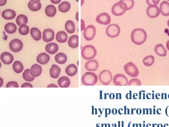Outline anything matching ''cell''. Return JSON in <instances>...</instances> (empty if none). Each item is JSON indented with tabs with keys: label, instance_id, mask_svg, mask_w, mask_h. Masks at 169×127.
Returning <instances> with one entry per match:
<instances>
[{
	"label": "cell",
	"instance_id": "1",
	"mask_svg": "<svg viewBox=\"0 0 169 127\" xmlns=\"http://www.w3.org/2000/svg\"><path fill=\"white\" fill-rule=\"evenodd\" d=\"M131 37L132 41L134 44L138 45H141L146 41L147 34L143 29H135L132 32Z\"/></svg>",
	"mask_w": 169,
	"mask_h": 127
},
{
	"label": "cell",
	"instance_id": "2",
	"mask_svg": "<svg viewBox=\"0 0 169 127\" xmlns=\"http://www.w3.org/2000/svg\"><path fill=\"white\" fill-rule=\"evenodd\" d=\"M98 78L96 74L93 72H87L83 75L81 82L83 85L87 86H93L96 85Z\"/></svg>",
	"mask_w": 169,
	"mask_h": 127
},
{
	"label": "cell",
	"instance_id": "3",
	"mask_svg": "<svg viewBox=\"0 0 169 127\" xmlns=\"http://www.w3.org/2000/svg\"><path fill=\"white\" fill-rule=\"evenodd\" d=\"M96 50L93 45H86L82 50V57L86 60H89L93 59L96 56Z\"/></svg>",
	"mask_w": 169,
	"mask_h": 127
},
{
	"label": "cell",
	"instance_id": "4",
	"mask_svg": "<svg viewBox=\"0 0 169 127\" xmlns=\"http://www.w3.org/2000/svg\"><path fill=\"white\" fill-rule=\"evenodd\" d=\"M124 70L130 77L136 78L139 75V71L137 66L132 62H128L124 66Z\"/></svg>",
	"mask_w": 169,
	"mask_h": 127
},
{
	"label": "cell",
	"instance_id": "5",
	"mask_svg": "<svg viewBox=\"0 0 169 127\" xmlns=\"http://www.w3.org/2000/svg\"><path fill=\"white\" fill-rule=\"evenodd\" d=\"M99 80L100 82L104 85H109L112 79V75L111 72L109 70H105L99 74Z\"/></svg>",
	"mask_w": 169,
	"mask_h": 127
},
{
	"label": "cell",
	"instance_id": "6",
	"mask_svg": "<svg viewBox=\"0 0 169 127\" xmlns=\"http://www.w3.org/2000/svg\"><path fill=\"white\" fill-rule=\"evenodd\" d=\"M120 33V28L116 24H112L109 25L106 29V33L108 37L115 38Z\"/></svg>",
	"mask_w": 169,
	"mask_h": 127
},
{
	"label": "cell",
	"instance_id": "7",
	"mask_svg": "<svg viewBox=\"0 0 169 127\" xmlns=\"http://www.w3.org/2000/svg\"><path fill=\"white\" fill-rule=\"evenodd\" d=\"M96 34V29L93 25H89L84 29L83 36L87 41L93 39Z\"/></svg>",
	"mask_w": 169,
	"mask_h": 127
},
{
	"label": "cell",
	"instance_id": "8",
	"mask_svg": "<svg viewBox=\"0 0 169 127\" xmlns=\"http://www.w3.org/2000/svg\"><path fill=\"white\" fill-rule=\"evenodd\" d=\"M113 82L117 86H126L128 85L127 78L123 74H118L114 75Z\"/></svg>",
	"mask_w": 169,
	"mask_h": 127
},
{
	"label": "cell",
	"instance_id": "9",
	"mask_svg": "<svg viewBox=\"0 0 169 127\" xmlns=\"http://www.w3.org/2000/svg\"><path fill=\"white\" fill-rule=\"evenodd\" d=\"M23 43L21 40L18 39H15L11 40L9 44V48L12 52L18 53L22 49Z\"/></svg>",
	"mask_w": 169,
	"mask_h": 127
},
{
	"label": "cell",
	"instance_id": "10",
	"mask_svg": "<svg viewBox=\"0 0 169 127\" xmlns=\"http://www.w3.org/2000/svg\"><path fill=\"white\" fill-rule=\"evenodd\" d=\"M96 21L100 25H108L111 22V17L107 13L103 12L97 15Z\"/></svg>",
	"mask_w": 169,
	"mask_h": 127
},
{
	"label": "cell",
	"instance_id": "11",
	"mask_svg": "<svg viewBox=\"0 0 169 127\" xmlns=\"http://www.w3.org/2000/svg\"><path fill=\"white\" fill-rule=\"evenodd\" d=\"M160 11L157 5H150L146 9V14L149 18H155L159 15Z\"/></svg>",
	"mask_w": 169,
	"mask_h": 127
},
{
	"label": "cell",
	"instance_id": "12",
	"mask_svg": "<svg viewBox=\"0 0 169 127\" xmlns=\"http://www.w3.org/2000/svg\"><path fill=\"white\" fill-rule=\"evenodd\" d=\"M54 32L51 29L47 28L44 30L43 32V40L45 42H49L53 41L54 38Z\"/></svg>",
	"mask_w": 169,
	"mask_h": 127
},
{
	"label": "cell",
	"instance_id": "13",
	"mask_svg": "<svg viewBox=\"0 0 169 127\" xmlns=\"http://www.w3.org/2000/svg\"><path fill=\"white\" fill-rule=\"evenodd\" d=\"M118 3L120 7L125 11L131 10L135 5L134 0H120Z\"/></svg>",
	"mask_w": 169,
	"mask_h": 127
},
{
	"label": "cell",
	"instance_id": "14",
	"mask_svg": "<svg viewBox=\"0 0 169 127\" xmlns=\"http://www.w3.org/2000/svg\"><path fill=\"white\" fill-rule=\"evenodd\" d=\"M1 60L4 64L10 65L14 61V56L9 52H4L2 53L1 56Z\"/></svg>",
	"mask_w": 169,
	"mask_h": 127
},
{
	"label": "cell",
	"instance_id": "15",
	"mask_svg": "<svg viewBox=\"0 0 169 127\" xmlns=\"http://www.w3.org/2000/svg\"><path fill=\"white\" fill-rule=\"evenodd\" d=\"M42 72V68L39 65L35 64L31 66L30 69V73L31 76L34 78L39 77Z\"/></svg>",
	"mask_w": 169,
	"mask_h": 127
},
{
	"label": "cell",
	"instance_id": "16",
	"mask_svg": "<svg viewBox=\"0 0 169 127\" xmlns=\"http://www.w3.org/2000/svg\"><path fill=\"white\" fill-rule=\"evenodd\" d=\"M99 62L96 60H91L86 62L85 68L89 72L96 71L99 68Z\"/></svg>",
	"mask_w": 169,
	"mask_h": 127
},
{
	"label": "cell",
	"instance_id": "17",
	"mask_svg": "<svg viewBox=\"0 0 169 127\" xmlns=\"http://www.w3.org/2000/svg\"><path fill=\"white\" fill-rule=\"evenodd\" d=\"M50 60V56L46 53H41L37 57L36 61L40 64L44 65L49 63Z\"/></svg>",
	"mask_w": 169,
	"mask_h": 127
},
{
	"label": "cell",
	"instance_id": "18",
	"mask_svg": "<svg viewBox=\"0 0 169 127\" xmlns=\"http://www.w3.org/2000/svg\"><path fill=\"white\" fill-rule=\"evenodd\" d=\"M16 14L15 11L11 9H7L3 12L2 16L5 20H11L16 17Z\"/></svg>",
	"mask_w": 169,
	"mask_h": 127
},
{
	"label": "cell",
	"instance_id": "19",
	"mask_svg": "<svg viewBox=\"0 0 169 127\" xmlns=\"http://www.w3.org/2000/svg\"><path fill=\"white\" fill-rule=\"evenodd\" d=\"M45 50L47 53L50 54H54L57 53L58 50V46L57 43L54 42L50 43L47 44L45 47Z\"/></svg>",
	"mask_w": 169,
	"mask_h": 127
},
{
	"label": "cell",
	"instance_id": "20",
	"mask_svg": "<svg viewBox=\"0 0 169 127\" xmlns=\"http://www.w3.org/2000/svg\"><path fill=\"white\" fill-rule=\"evenodd\" d=\"M60 72L61 69L56 64L53 65L50 70V77L53 79H57L60 76Z\"/></svg>",
	"mask_w": 169,
	"mask_h": 127
},
{
	"label": "cell",
	"instance_id": "21",
	"mask_svg": "<svg viewBox=\"0 0 169 127\" xmlns=\"http://www.w3.org/2000/svg\"><path fill=\"white\" fill-rule=\"evenodd\" d=\"M57 83L60 88H67L70 85V81L68 77L62 76L58 79Z\"/></svg>",
	"mask_w": 169,
	"mask_h": 127
},
{
	"label": "cell",
	"instance_id": "22",
	"mask_svg": "<svg viewBox=\"0 0 169 127\" xmlns=\"http://www.w3.org/2000/svg\"><path fill=\"white\" fill-rule=\"evenodd\" d=\"M111 12L115 16H121L125 13L126 11L123 10L118 4V2L115 3L111 8Z\"/></svg>",
	"mask_w": 169,
	"mask_h": 127
},
{
	"label": "cell",
	"instance_id": "23",
	"mask_svg": "<svg viewBox=\"0 0 169 127\" xmlns=\"http://www.w3.org/2000/svg\"><path fill=\"white\" fill-rule=\"evenodd\" d=\"M68 44L71 48H77L79 46V36L77 35H73L69 37Z\"/></svg>",
	"mask_w": 169,
	"mask_h": 127
},
{
	"label": "cell",
	"instance_id": "24",
	"mask_svg": "<svg viewBox=\"0 0 169 127\" xmlns=\"http://www.w3.org/2000/svg\"><path fill=\"white\" fill-rule=\"evenodd\" d=\"M160 11L162 15L165 17L169 15V3L166 1H163L160 5Z\"/></svg>",
	"mask_w": 169,
	"mask_h": 127
},
{
	"label": "cell",
	"instance_id": "25",
	"mask_svg": "<svg viewBox=\"0 0 169 127\" xmlns=\"http://www.w3.org/2000/svg\"><path fill=\"white\" fill-rule=\"evenodd\" d=\"M78 72V68L75 65L70 64L65 69V72L69 77L76 75Z\"/></svg>",
	"mask_w": 169,
	"mask_h": 127
},
{
	"label": "cell",
	"instance_id": "26",
	"mask_svg": "<svg viewBox=\"0 0 169 127\" xmlns=\"http://www.w3.org/2000/svg\"><path fill=\"white\" fill-rule=\"evenodd\" d=\"M56 38L58 42L63 43L67 41V34L64 31H60L56 34Z\"/></svg>",
	"mask_w": 169,
	"mask_h": 127
},
{
	"label": "cell",
	"instance_id": "27",
	"mask_svg": "<svg viewBox=\"0 0 169 127\" xmlns=\"http://www.w3.org/2000/svg\"><path fill=\"white\" fill-rule=\"evenodd\" d=\"M31 37L35 41H39L42 37V33L40 30L36 28H33L30 30Z\"/></svg>",
	"mask_w": 169,
	"mask_h": 127
},
{
	"label": "cell",
	"instance_id": "28",
	"mask_svg": "<svg viewBox=\"0 0 169 127\" xmlns=\"http://www.w3.org/2000/svg\"><path fill=\"white\" fill-rule=\"evenodd\" d=\"M154 51L157 55L160 57H165L167 55V50L162 44H159L156 46Z\"/></svg>",
	"mask_w": 169,
	"mask_h": 127
},
{
	"label": "cell",
	"instance_id": "29",
	"mask_svg": "<svg viewBox=\"0 0 169 127\" xmlns=\"http://www.w3.org/2000/svg\"><path fill=\"white\" fill-rule=\"evenodd\" d=\"M55 61L57 64H64L67 60V57L63 53H58L55 56Z\"/></svg>",
	"mask_w": 169,
	"mask_h": 127
},
{
	"label": "cell",
	"instance_id": "30",
	"mask_svg": "<svg viewBox=\"0 0 169 127\" xmlns=\"http://www.w3.org/2000/svg\"><path fill=\"white\" fill-rule=\"evenodd\" d=\"M45 14L47 17H54L57 14V8L53 5H48L45 8Z\"/></svg>",
	"mask_w": 169,
	"mask_h": 127
},
{
	"label": "cell",
	"instance_id": "31",
	"mask_svg": "<svg viewBox=\"0 0 169 127\" xmlns=\"http://www.w3.org/2000/svg\"><path fill=\"white\" fill-rule=\"evenodd\" d=\"M5 30L8 34L15 33L17 30V27L15 24L12 22H9L5 25Z\"/></svg>",
	"mask_w": 169,
	"mask_h": 127
},
{
	"label": "cell",
	"instance_id": "32",
	"mask_svg": "<svg viewBox=\"0 0 169 127\" xmlns=\"http://www.w3.org/2000/svg\"><path fill=\"white\" fill-rule=\"evenodd\" d=\"M65 29L68 33L72 34L75 31V25L73 21H67L65 24Z\"/></svg>",
	"mask_w": 169,
	"mask_h": 127
},
{
	"label": "cell",
	"instance_id": "33",
	"mask_svg": "<svg viewBox=\"0 0 169 127\" xmlns=\"http://www.w3.org/2000/svg\"><path fill=\"white\" fill-rule=\"evenodd\" d=\"M71 8V5L68 2H63L60 4L58 6V10L60 12H68L69 11Z\"/></svg>",
	"mask_w": 169,
	"mask_h": 127
},
{
	"label": "cell",
	"instance_id": "34",
	"mask_svg": "<svg viewBox=\"0 0 169 127\" xmlns=\"http://www.w3.org/2000/svg\"><path fill=\"white\" fill-rule=\"evenodd\" d=\"M12 68H13L14 71L16 73L19 74L23 71L24 66L21 62L18 61H16L13 64Z\"/></svg>",
	"mask_w": 169,
	"mask_h": 127
},
{
	"label": "cell",
	"instance_id": "35",
	"mask_svg": "<svg viewBox=\"0 0 169 127\" xmlns=\"http://www.w3.org/2000/svg\"><path fill=\"white\" fill-rule=\"evenodd\" d=\"M16 24L21 26L22 25H26L28 22V18L24 15H18L16 19Z\"/></svg>",
	"mask_w": 169,
	"mask_h": 127
},
{
	"label": "cell",
	"instance_id": "36",
	"mask_svg": "<svg viewBox=\"0 0 169 127\" xmlns=\"http://www.w3.org/2000/svg\"><path fill=\"white\" fill-rule=\"evenodd\" d=\"M155 61V58L152 55H149L146 56L143 59V63L146 67H150L153 65Z\"/></svg>",
	"mask_w": 169,
	"mask_h": 127
},
{
	"label": "cell",
	"instance_id": "37",
	"mask_svg": "<svg viewBox=\"0 0 169 127\" xmlns=\"http://www.w3.org/2000/svg\"><path fill=\"white\" fill-rule=\"evenodd\" d=\"M28 7L29 9L31 11L37 12L41 9L42 5L40 2L35 4V3H32L30 1L28 4Z\"/></svg>",
	"mask_w": 169,
	"mask_h": 127
},
{
	"label": "cell",
	"instance_id": "38",
	"mask_svg": "<svg viewBox=\"0 0 169 127\" xmlns=\"http://www.w3.org/2000/svg\"><path fill=\"white\" fill-rule=\"evenodd\" d=\"M22 77L25 81L27 82H32L34 81L35 78L32 77L30 73V69L25 70L22 75Z\"/></svg>",
	"mask_w": 169,
	"mask_h": 127
},
{
	"label": "cell",
	"instance_id": "39",
	"mask_svg": "<svg viewBox=\"0 0 169 127\" xmlns=\"http://www.w3.org/2000/svg\"><path fill=\"white\" fill-rule=\"evenodd\" d=\"M18 32L22 35H26L29 33V28L26 25H22L19 26Z\"/></svg>",
	"mask_w": 169,
	"mask_h": 127
},
{
	"label": "cell",
	"instance_id": "40",
	"mask_svg": "<svg viewBox=\"0 0 169 127\" xmlns=\"http://www.w3.org/2000/svg\"><path fill=\"white\" fill-rule=\"evenodd\" d=\"M128 85L132 86V85H137V86H140L141 85V81L138 79L134 78L130 80V82L128 83Z\"/></svg>",
	"mask_w": 169,
	"mask_h": 127
},
{
	"label": "cell",
	"instance_id": "41",
	"mask_svg": "<svg viewBox=\"0 0 169 127\" xmlns=\"http://www.w3.org/2000/svg\"><path fill=\"white\" fill-rule=\"evenodd\" d=\"M6 88H19V85H18V82L15 81H11L8 82L7 85H6Z\"/></svg>",
	"mask_w": 169,
	"mask_h": 127
},
{
	"label": "cell",
	"instance_id": "42",
	"mask_svg": "<svg viewBox=\"0 0 169 127\" xmlns=\"http://www.w3.org/2000/svg\"><path fill=\"white\" fill-rule=\"evenodd\" d=\"M146 3L150 5H157L159 3L160 0H146Z\"/></svg>",
	"mask_w": 169,
	"mask_h": 127
},
{
	"label": "cell",
	"instance_id": "43",
	"mask_svg": "<svg viewBox=\"0 0 169 127\" xmlns=\"http://www.w3.org/2000/svg\"><path fill=\"white\" fill-rule=\"evenodd\" d=\"M21 87L22 88H33L32 85H31V83H29V82H25V83H23V84L21 85Z\"/></svg>",
	"mask_w": 169,
	"mask_h": 127
},
{
	"label": "cell",
	"instance_id": "44",
	"mask_svg": "<svg viewBox=\"0 0 169 127\" xmlns=\"http://www.w3.org/2000/svg\"><path fill=\"white\" fill-rule=\"evenodd\" d=\"M61 1V0H50L51 3L53 4H58Z\"/></svg>",
	"mask_w": 169,
	"mask_h": 127
},
{
	"label": "cell",
	"instance_id": "45",
	"mask_svg": "<svg viewBox=\"0 0 169 127\" xmlns=\"http://www.w3.org/2000/svg\"><path fill=\"white\" fill-rule=\"evenodd\" d=\"M7 3V0H0V6H4Z\"/></svg>",
	"mask_w": 169,
	"mask_h": 127
},
{
	"label": "cell",
	"instance_id": "46",
	"mask_svg": "<svg viewBox=\"0 0 169 127\" xmlns=\"http://www.w3.org/2000/svg\"><path fill=\"white\" fill-rule=\"evenodd\" d=\"M47 88H58V86H57V85H55V84H54V83H51V84H50V85H47Z\"/></svg>",
	"mask_w": 169,
	"mask_h": 127
},
{
	"label": "cell",
	"instance_id": "47",
	"mask_svg": "<svg viewBox=\"0 0 169 127\" xmlns=\"http://www.w3.org/2000/svg\"><path fill=\"white\" fill-rule=\"evenodd\" d=\"M85 22L83 19L81 20V30H84L85 29Z\"/></svg>",
	"mask_w": 169,
	"mask_h": 127
},
{
	"label": "cell",
	"instance_id": "48",
	"mask_svg": "<svg viewBox=\"0 0 169 127\" xmlns=\"http://www.w3.org/2000/svg\"><path fill=\"white\" fill-rule=\"evenodd\" d=\"M4 83V80L2 78L0 77V88H1Z\"/></svg>",
	"mask_w": 169,
	"mask_h": 127
},
{
	"label": "cell",
	"instance_id": "49",
	"mask_svg": "<svg viewBox=\"0 0 169 127\" xmlns=\"http://www.w3.org/2000/svg\"><path fill=\"white\" fill-rule=\"evenodd\" d=\"M40 1H41V0H30V1H31V2H32V3H35V4L39 3Z\"/></svg>",
	"mask_w": 169,
	"mask_h": 127
},
{
	"label": "cell",
	"instance_id": "50",
	"mask_svg": "<svg viewBox=\"0 0 169 127\" xmlns=\"http://www.w3.org/2000/svg\"><path fill=\"white\" fill-rule=\"evenodd\" d=\"M76 19L77 22H79V12H77L76 14Z\"/></svg>",
	"mask_w": 169,
	"mask_h": 127
},
{
	"label": "cell",
	"instance_id": "51",
	"mask_svg": "<svg viewBox=\"0 0 169 127\" xmlns=\"http://www.w3.org/2000/svg\"><path fill=\"white\" fill-rule=\"evenodd\" d=\"M166 47L167 49L169 51V40H168V41L167 42Z\"/></svg>",
	"mask_w": 169,
	"mask_h": 127
},
{
	"label": "cell",
	"instance_id": "52",
	"mask_svg": "<svg viewBox=\"0 0 169 127\" xmlns=\"http://www.w3.org/2000/svg\"><path fill=\"white\" fill-rule=\"evenodd\" d=\"M82 3H81V6H83V4H84V0H81Z\"/></svg>",
	"mask_w": 169,
	"mask_h": 127
},
{
	"label": "cell",
	"instance_id": "53",
	"mask_svg": "<svg viewBox=\"0 0 169 127\" xmlns=\"http://www.w3.org/2000/svg\"><path fill=\"white\" fill-rule=\"evenodd\" d=\"M167 24H168V26H169V20H168V22H167Z\"/></svg>",
	"mask_w": 169,
	"mask_h": 127
},
{
	"label": "cell",
	"instance_id": "54",
	"mask_svg": "<svg viewBox=\"0 0 169 127\" xmlns=\"http://www.w3.org/2000/svg\"><path fill=\"white\" fill-rule=\"evenodd\" d=\"M1 67H2V64L1 63V62H0V68H1Z\"/></svg>",
	"mask_w": 169,
	"mask_h": 127
},
{
	"label": "cell",
	"instance_id": "55",
	"mask_svg": "<svg viewBox=\"0 0 169 127\" xmlns=\"http://www.w3.org/2000/svg\"><path fill=\"white\" fill-rule=\"evenodd\" d=\"M75 1H76V2H79V0H75Z\"/></svg>",
	"mask_w": 169,
	"mask_h": 127
},
{
	"label": "cell",
	"instance_id": "56",
	"mask_svg": "<svg viewBox=\"0 0 169 127\" xmlns=\"http://www.w3.org/2000/svg\"><path fill=\"white\" fill-rule=\"evenodd\" d=\"M0 14H1V10H0Z\"/></svg>",
	"mask_w": 169,
	"mask_h": 127
},
{
	"label": "cell",
	"instance_id": "57",
	"mask_svg": "<svg viewBox=\"0 0 169 127\" xmlns=\"http://www.w3.org/2000/svg\"><path fill=\"white\" fill-rule=\"evenodd\" d=\"M167 1H169V0H167Z\"/></svg>",
	"mask_w": 169,
	"mask_h": 127
}]
</instances>
